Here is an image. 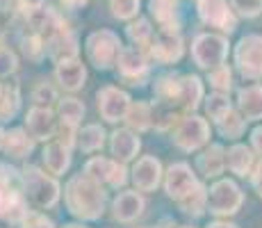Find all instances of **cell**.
<instances>
[{"label": "cell", "mask_w": 262, "mask_h": 228, "mask_svg": "<svg viewBox=\"0 0 262 228\" xmlns=\"http://www.w3.org/2000/svg\"><path fill=\"white\" fill-rule=\"evenodd\" d=\"M23 185L25 194L30 196L34 205L39 208H53L59 199V185L53 178H48L46 174H41L34 167H28L23 171Z\"/></svg>", "instance_id": "cell-2"}, {"label": "cell", "mask_w": 262, "mask_h": 228, "mask_svg": "<svg viewBox=\"0 0 262 228\" xmlns=\"http://www.w3.org/2000/svg\"><path fill=\"white\" fill-rule=\"evenodd\" d=\"M18 67V59H16V55L12 53V50L7 48L3 42H0V78H5V75H9V73H14Z\"/></svg>", "instance_id": "cell-37"}, {"label": "cell", "mask_w": 262, "mask_h": 228, "mask_svg": "<svg viewBox=\"0 0 262 228\" xmlns=\"http://www.w3.org/2000/svg\"><path fill=\"white\" fill-rule=\"evenodd\" d=\"M55 75H57L59 85L67 91H78L87 80V69L78 57H67L62 62H57Z\"/></svg>", "instance_id": "cell-16"}, {"label": "cell", "mask_w": 262, "mask_h": 228, "mask_svg": "<svg viewBox=\"0 0 262 228\" xmlns=\"http://www.w3.org/2000/svg\"><path fill=\"white\" fill-rule=\"evenodd\" d=\"M121 42L110 30H98L87 39V57L96 69H110L119 57Z\"/></svg>", "instance_id": "cell-4"}, {"label": "cell", "mask_w": 262, "mask_h": 228, "mask_svg": "<svg viewBox=\"0 0 262 228\" xmlns=\"http://www.w3.org/2000/svg\"><path fill=\"white\" fill-rule=\"evenodd\" d=\"M64 196H67V205L71 210V215L80 217V219H98L105 210L103 187H100L98 180L89 178L87 174L75 176V178L69 180Z\"/></svg>", "instance_id": "cell-1"}, {"label": "cell", "mask_w": 262, "mask_h": 228, "mask_svg": "<svg viewBox=\"0 0 262 228\" xmlns=\"http://www.w3.org/2000/svg\"><path fill=\"white\" fill-rule=\"evenodd\" d=\"M199 169L203 176H208V178H214V176H219L221 171H224V164H226V153L224 149H221L219 144H212L208 151H203V153L199 155Z\"/></svg>", "instance_id": "cell-24"}, {"label": "cell", "mask_w": 262, "mask_h": 228, "mask_svg": "<svg viewBox=\"0 0 262 228\" xmlns=\"http://www.w3.org/2000/svg\"><path fill=\"white\" fill-rule=\"evenodd\" d=\"M78 144L82 151H87V153H92V151H98L100 146H103L105 141V133L100 126H87V128H82V133L78 135Z\"/></svg>", "instance_id": "cell-30"}, {"label": "cell", "mask_w": 262, "mask_h": 228, "mask_svg": "<svg viewBox=\"0 0 262 228\" xmlns=\"http://www.w3.org/2000/svg\"><path fill=\"white\" fill-rule=\"evenodd\" d=\"M28 25L32 28L34 34H39V37L43 39V44L50 42V39L64 28L62 21H59V16L53 12V9L39 7V5L28 12Z\"/></svg>", "instance_id": "cell-14"}, {"label": "cell", "mask_w": 262, "mask_h": 228, "mask_svg": "<svg viewBox=\"0 0 262 228\" xmlns=\"http://www.w3.org/2000/svg\"><path fill=\"white\" fill-rule=\"evenodd\" d=\"M21 224H23V228H53V221L46 219L43 215H37V212H32V215L28 212Z\"/></svg>", "instance_id": "cell-41"}, {"label": "cell", "mask_w": 262, "mask_h": 228, "mask_svg": "<svg viewBox=\"0 0 262 228\" xmlns=\"http://www.w3.org/2000/svg\"><path fill=\"white\" fill-rule=\"evenodd\" d=\"M144 212V199L137 192H123L114 199V217L119 221H135Z\"/></svg>", "instance_id": "cell-18"}, {"label": "cell", "mask_w": 262, "mask_h": 228, "mask_svg": "<svg viewBox=\"0 0 262 228\" xmlns=\"http://www.w3.org/2000/svg\"><path fill=\"white\" fill-rule=\"evenodd\" d=\"M43 48H46V46H43V39L39 37V34L32 32L28 39H23V53L28 55L30 59H39V57H41Z\"/></svg>", "instance_id": "cell-39"}, {"label": "cell", "mask_w": 262, "mask_h": 228, "mask_svg": "<svg viewBox=\"0 0 262 228\" xmlns=\"http://www.w3.org/2000/svg\"><path fill=\"white\" fill-rule=\"evenodd\" d=\"M7 3H12V0H0V9L7 7Z\"/></svg>", "instance_id": "cell-46"}, {"label": "cell", "mask_w": 262, "mask_h": 228, "mask_svg": "<svg viewBox=\"0 0 262 228\" xmlns=\"http://www.w3.org/2000/svg\"><path fill=\"white\" fill-rule=\"evenodd\" d=\"M130 110V98L125 91L117 87H105L98 91V112L107 123H117V121L125 119Z\"/></svg>", "instance_id": "cell-9"}, {"label": "cell", "mask_w": 262, "mask_h": 228, "mask_svg": "<svg viewBox=\"0 0 262 228\" xmlns=\"http://www.w3.org/2000/svg\"><path fill=\"white\" fill-rule=\"evenodd\" d=\"M160 178H162L160 160L150 158V155L148 158H142L133 169V182H135V187L142 192H153L155 187L160 185Z\"/></svg>", "instance_id": "cell-15"}, {"label": "cell", "mask_w": 262, "mask_h": 228, "mask_svg": "<svg viewBox=\"0 0 262 228\" xmlns=\"http://www.w3.org/2000/svg\"><path fill=\"white\" fill-rule=\"evenodd\" d=\"M43 162L50 169V174H64L71 164V155H69V146L62 141H50L43 151Z\"/></svg>", "instance_id": "cell-23"}, {"label": "cell", "mask_w": 262, "mask_h": 228, "mask_svg": "<svg viewBox=\"0 0 262 228\" xmlns=\"http://www.w3.org/2000/svg\"><path fill=\"white\" fill-rule=\"evenodd\" d=\"M205 203H208V194H205L203 185H196L187 196H183V199L178 201V205L183 208V212H189V215L191 212H194V215H201Z\"/></svg>", "instance_id": "cell-29"}, {"label": "cell", "mask_w": 262, "mask_h": 228, "mask_svg": "<svg viewBox=\"0 0 262 228\" xmlns=\"http://www.w3.org/2000/svg\"><path fill=\"white\" fill-rule=\"evenodd\" d=\"M208 228H237V226H233V224H224V221H216V224H210Z\"/></svg>", "instance_id": "cell-45"}, {"label": "cell", "mask_w": 262, "mask_h": 228, "mask_svg": "<svg viewBox=\"0 0 262 228\" xmlns=\"http://www.w3.org/2000/svg\"><path fill=\"white\" fill-rule=\"evenodd\" d=\"M210 82L216 91H228L230 89V71L228 67H216V69H210Z\"/></svg>", "instance_id": "cell-38"}, {"label": "cell", "mask_w": 262, "mask_h": 228, "mask_svg": "<svg viewBox=\"0 0 262 228\" xmlns=\"http://www.w3.org/2000/svg\"><path fill=\"white\" fill-rule=\"evenodd\" d=\"M28 133L34 137V139H53L55 135V119H53V112L50 108H34L28 112Z\"/></svg>", "instance_id": "cell-17"}, {"label": "cell", "mask_w": 262, "mask_h": 228, "mask_svg": "<svg viewBox=\"0 0 262 228\" xmlns=\"http://www.w3.org/2000/svg\"><path fill=\"white\" fill-rule=\"evenodd\" d=\"M150 55L162 64L178 62V59L183 57V39L178 37L176 30L162 28L158 34H155L153 44H150Z\"/></svg>", "instance_id": "cell-10"}, {"label": "cell", "mask_w": 262, "mask_h": 228, "mask_svg": "<svg viewBox=\"0 0 262 228\" xmlns=\"http://www.w3.org/2000/svg\"><path fill=\"white\" fill-rule=\"evenodd\" d=\"M150 108L146 103H135L130 105L128 114H125V121H128V126H133V128L137 130H146L150 126Z\"/></svg>", "instance_id": "cell-31"}, {"label": "cell", "mask_w": 262, "mask_h": 228, "mask_svg": "<svg viewBox=\"0 0 262 228\" xmlns=\"http://www.w3.org/2000/svg\"><path fill=\"white\" fill-rule=\"evenodd\" d=\"M34 137L28 135L25 130L21 128H14L9 130V133H5V141H3V149L7 155H12V158H28L30 153H32L34 149Z\"/></svg>", "instance_id": "cell-20"}, {"label": "cell", "mask_w": 262, "mask_h": 228, "mask_svg": "<svg viewBox=\"0 0 262 228\" xmlns=\"http://www.w3.org/2000/svg\"><path fill=\"white\" fill-rule=\"evenodd\" d=\"M139 137L133 130H117L112 135V155L119 162H128L139 153Z\"/></svg>", "instance_id": "cell-19"}, {"label": "cell", "mask_w": 262, "mask_h": 228, "mask_svg": "<svg viewBox=\"0 0 262 228\" xmlns=\"http://www.w3.org/2000/svg\"><path fill=\"white\" fill-rule=\"evenodd\" d=\"M239 110L246 121H258L262 119V87L260 85H251L239 91Z\"/></svg>", "instance_id": "cell-21"}, {"label": "cell", "mask_w": 262, "mask_h": 228, "mask_svg": "<svg viewBox=\"0 0 262 228\" xmlns=\"http://www.w3.org/2000/svg\"><path fill=\"white\" fill-rule=\"evenodd\" d=\"M110 7L112 14L121 21H128V18L137 16L139 12V0H110Z\"/></svg>", "instance_id": "cell-35"}, {"label": "cell", "mask_w": 262, "mask_h": 228, "mask_svg": "<svg viewBox=\"0 0 262 228\" xmlns=\"http://www.w3.org/2000/svg\"><path fill=\"white\" fill-rule=\"evenodd\" d=\"M242 201H244V196L233 180H219L210 187L208 208L214 215H235L242 208Z\"/></svg>", "instance_id": "cell-6"}, {"label": "cell", "mask_w": 262, "mask_h": 228, "mask_svg": "<svg viewBox=\"0 0 262 228\" xmlns=\"http://www.w3.org/2000/svg\"><path fill=\"white\" fill-rule=\"evenodd\" d=\"M199 185L194 178V171L187 164H173L169 167L167 178H164V190L173 201H180L183 196H187L194 187Z\"/></svg>", "instance_id": "cell-13"}, {"label": "cell", "mask_w": 262, "mask_h": 228, "mask_svg": "<svg viewBox=\"0 0 262 228\" xmlns=\"http://www.w3.org/2000/svg\"><path fill=\"white\" fill-rule=\"evenodd\" d=\"M57 112H59L62 123L73 126V128H75V126L80 123V119L84 116V105L80 103L78 98H64V100H59Z\"/></svg>", "instance_id": "cell-27"}, {"label": "cell", "mask_w": 262, "mask_h": 228, "mask_svg": "<svg viewBox=\"0 0 262 228\" xmlns=\"http://www.w3.org/2000/svg\"><path fill=\"white\" fill-rule=\"evenodd\" d=\"M253 187H255V192L262 196V164H258V169H255V174H253Z\"/></svg>", "instance_id": "cell-42"}, {"label": "cell", "mask_w": 262, "mask_h": 228, "mask_svg": "<svg viewBox=\"0 0 262 228\" xmlns=\"http://www.w3.org/2000/svg\"><path fill=\"white\" fill-rule=\"evenodd\" d=\"M226 162H228L230 171H233L235 176H239V178H246V176L251 174V167H253V153H251L246 146H233V149L228 151V155H226Z\"/></svg>", "instance_id": "cell-25"}, {"label": "cell", "mask_w": 262, "mask_h": 228, "mask_svg": "<svg viewBox=\"0 0 262 228\" xmlns=\"http://www.w3.org/2000/svg\"><path fill=\"white\" fill-rule=\"evenodd\" d=\"M150 14L155 16V21L162 23V28H171L173 25V16H176V0H150Z\"/></svg>", "instance_id": "cell-28"}, {"label": "cell", "mask_w": 262, "mask_h": 228, "mask_svg": "<svg viewBox=\"0 0 262 228\" xmlns=\"http://www.w3.org/2000/svg\"><path fill=\"white\" fill-rule=\"evenodd\" d=\"M18 105H21V91L18 85H9L3 89L0 94V121H9L14 114L18 112Z\"/></svg>", "instance_id": "cell-26"}, {"label": "cell", "mask_w": 262, "mask_h": 228, "mask_svg": "<svg viewBox=\"0 0 262 228\" xmlns=\"http://www.w3.org/2000/svg\"><path fill=\"white\" fill-rule=\"evenodd\" d=\"M67 228H82V226H67Z\"/></svg>", "instance_id": "cell-48"}, {"label": "cell", "mask_w": 262, "mask_h": 228, "mask_svg": "<svg viewBox=\"0 0 262 228\" xmlns=\"http://www.w3.org/2000/svg\"><path fill=\"white\" fill-rule=\"evenodd\" d=\"M205 110H208L210 119L219 121V119H224V116L230 112V103H228V98H226V96L219 91V94H214V96H210V98H208Z\"/></svg>", "instance_id": "cell-34"}, {"label": "cell", "mask_w": 262, "mask_h": 228, "mask_svg": "<svg viewBox=\"0 0 262 228\" xmlns=\"http://www.w3.org/2000/svg\"><path fill=\"white\" fill-rule=\"evenodd\" d=\"M233 9H237L242 16H258L262 12V0H230Z\"/></svg>", "instance_id": "cell-40"}, {"label": "cell", "mask_w": 262, "mask_h": 228, "mask_svg": "<svg viewBox=\"0 0 262 228\" xmlns=\"http://www.w3.org/2000/svg\"><path fill=\"white\" fill-rule=\"evenodd\" d=\"M62 5L67 9H80L82 5H87V0H62Z\"/></svg>", "instance_id": "cell-44"}, {"label": "cell", "mask_w": 262, "mask_h": 228, "mask_svg": "<svg viewBox=\"0 0 262 228\" xmlns=\"http://www.w3.org/2000/svg\"><path fill=\"white\" fill-rule=\"evenodd\" d=\"M150 25L146 18H139V21H135V23H130L128 25V37H130V42L133 44H137V46H150Z\"/></svg>", "instance_id": "cell-33"}, {"label": "cell", "mask_w": 262, "mask_h": 228, "mask_svg": "<svg viewBox=\"0 0 262 228\" xmlns=\"http://www.w3.org/2000/svg\"><path fill=\"white\" fill-rule=\"evenodd\" d=\"M216 126H219V130H221V135L224 137H230V139H235V137H239L242 133H244V119H242L239 114H235L233 110H230L228 114L224 116V119H219L216 121Z\"/></svg>", "instance_id": "cell-32"}, {"label": "cell", "mask_w": 262, "mask_h": 228, "mask_svg": "<svg viewBox=\"0 0 262 228\" xmlns=\"http://www.w3.org/2000/svg\"><path fill=\"white\" fill-rule=\"evenodd\" d=\"M226 55H228V42L219 34H199L194 39V46H191V57L205 71L221 67Z\"/></svg>", "instance_id": "cell-3"}, {"label": "cell", "mask_w": 262, "mask_h": 228, "mask_svg": "<svg viewBox=\"0 0 262 228\" xmlns=\"http://www.w3.org/2000/svg\"><path fill=\"white\" fill-rule=\"evenodd\" d=\"M199 16L205 25L219 28L224 32H233L237 28L235 14L230 12L226 0H199Z\"/></svg>", "instance_id": "cell-8"}, {"label": "cell", "mask_w": 262, "mask_h": 228, "mask_svg": "<svg viewBox=\"0 0 262 228\" xmlns=\"http://www.w3.org/2000/svg\"><path fill=\"white\" fill-rule=\"evenodd\" d=\"M117 64H119V71H121L123 78H139V75H144L146 69H148L146 57L142 53H137V50H133V48H121Z\"/></svg>", "instance_id": "cell-22"}, {"label": "cell", "mask_w": 262, "mask_h": 228, "mask_svg": "<svg viewBox=\"0 0 262 228\" xmlns=\"http://www.w3.org/2000/svg\"><path fill=\"white\" fill-rule=\"evenodd\" d=\"M235 62L244 78L258 80L262 78V37L260 34H246L239 39L235 48Z\"/></svg>", "instance_id": "cell-5"}, {"label": "cell", "mask_w": 262, "mask_h": 228, "mask_svg": "<svg viewBox=\"0 0 262 228\" xmlns=\"http://www.w3.org/2000/svg\"><path fill=\"white\" fill-rule=\"evenodd\" d=\"M0 94H3V87H0Z\"/></svg>", "instance_id": "cell-49"}, {"label": "cell", "mask_w": 262, "mask_h": 228, "mask_svg": "<svg viewBox=\"0 0 262 228\" xmlns=\"http://www.w3.org/2000/svg\"><path fill=\"white\" fill-rule=\"evenodd\" d=\"M210 137V126L205 123V119L201 116H187L178 123V128L173 130V141L178 149L183 151H196L208 141Z\"/></svg>", "instance_id": "cell-7"}, {"label": "cell", "mask_w": 262, "mask_h": 228, "mask_svg": "<svg viewBox=\"0 0 262 228\" xmlns=\"http://www.w3.org/2000/svg\"><path fill=\"white\" fill-rule=\"evenodd\" d=\"M3 141H5V133L0 130V149H3Z\"/></svg>", "instance_id": "cell-47"}, {"label": "cell", "mask_w": 262, "mask_h": 228, "mask_svg": "<svg viewBox=\"0 0 262 228\" xmlns=\"http://www.w3.org/2000/svg\"><path fill=\"white\" fill-rule=\"evenodd\" d=\"M251 141H253L255 151H260V153H262V126L253 130V135H251Z\"/></svg>", "instance_id": "cell-43"}, {"label": "cell", "mask_w": 262, "mask_h": 228, "mask_svg": "<svg viewBox=\"0 0 262 228\" xmlns=\"http://www.w3.org/2000/svg\"><path fill=\"white\" fill-rule=\"evenodd\" d=\"M32 100L37 108H50V105L57 100V94H55V89L50 87V85H37L32 91Z\"/></svg>", "instance_id": "cell-36"}, {"label": "cell", "mask_w": 262, "mask_h": 228, "mask_svg": "<svg viewBox=\"0 0 262 228\" xmlns=\"http://www.w3.org/2000/svg\"><path fill=\"white\" fill-rule=\"evenodd\" d=\"M84 174L89 176V178L98 180L100 185H112V187H121L125 185V169L119 164V160H107V158H94L87 162V167H84Z\"/></svg>", "instance_id": "cell-11"}, {"label": "cell", "mask_w": 262, "mask_h": 228, "mask_svg": "<svg viewBox=\"0 0 262 228\" xmlns=\"http://www.w3.org/2000/svg\"><path fill=\"white\" fill-rule=\"evenodd\" d=\"M28 215L25 196L14 185H0V221L16 224Z\"/></svg>", "instance_id": "cell-12"}]
</instances>
